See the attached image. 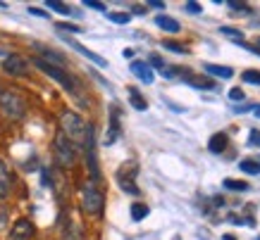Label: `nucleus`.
<instances>
[{
	"label": "nucleus",
	"mask_w": 260,
	"mask_h": 240,
	"mask_svg": "<svg viewBox=\"0 0 260 240\" xmlns=\"http://www.w3.org/2000/svg\"><path fill=\"white\" fill-rule=\"evenodd\" d=\"M248 145H251V147H260V131H251V133H248Z\"/></svg>",
	"instance_id": "nucleus-28"
},
{
	"label": "nucleus",
	"mask_w": 260,
	"mask_h": 240,
	"mask_svg": "<svg viewBox=\"0 0 260 240\" xmlns=\"http://www.w3.org/2000/svg\"><path fill=\"white\" fill-rule=\"evenodd\" d=\"M150 64H153V67H158L160 71L165 69V62H162V60H160L158 55H153V57H150Z\"/></svg>",
	"instance_id": "nucleus-33"
},
{
	"label": "nucleus",
	"mask_w": 260,
	"mask_h": 240,
	"mask_svg": "<svg viewBox=\"0 0 260 240\" xmlns=\"http://www.w3.org/2000/svg\"><path fill=\"white\" fill-rule=\"evenodd\" d=\"M29 12L36 17H48V12H43V10H39V8H29Z\"/></svg>",
	"instance_id": "nucleus-35"
},
{
	"label": "nucleus",
	"mask_w": 260,
	"mask_h": 240,
	"mask_svg": "<svg viewBox=\"0 0 260 240\" xmlns=\"http://www.w3.org/2000/svg\"><path fill=\"white\" fill-rule=\"evenodd\" d=\"M222 240H237V238H234V235H229V233H227V235H224Z\"/></svg>",
	"instance_id": "nucleus-38"
},
{
	"label": "nucleus",
	"mask_w": 260,
	"mask_h": 240,
	"mask_svg": "<svg viewBox=\"0 0 260 240\" xmlns=\"http://www.w3.org/2000/svg\"><path fill=\"white\" fill-rule=\"evenodd\" d=\"M184 81L191 84L193 88H201V91H215L217 88L215 81H210V78H205V76H193V74H184Z\"/></svg>",
	"instance_id": "nucleus-12"
},
{
	"label": "nucleus",
	"mask_w": 260,
	"mask_h": 240,
	"mask_svg": "<svg viewBox=\"0 0 260 240\" xmlns=\"http://www.w3.org/2000/svg\"><path fill=\"white\" fill-rule=\"evenodd\" d=\"M55 157L62 167H72L74 159H77V147L72 145L62 133H57V138H55Z\"/></svg>",
	"instance_id": "nucleus-5"
},
{
	"label": "nucleus",
	"mask_w": 260,
	"mask_h": 240,
	"mask_svg": "<svg viewBox=\"0 0 260 240\" xmlns=\"http://www.w3.org/2000/svg\"><path fill=\"white\" fill-rule=\"evenodd\" d=\"M81 238H84V235H81V228L77 224L70 226V228H67V233H64V240H81Z\"/></svg>",
	"instance_id": "nucleus-23"
},
{
	"label": "nucleus",
	"mask_w": 260,
	"mask_h": 240,
	"mask_svg": "<svg viewBox=\"0 0 260 240\" xmlns=\"http://www.w3.org/2000/svg\"><path fill=\"white\" fill-rule=\"evenodd\" d=\"M57 31H70V33H79L81 29L74 24H57Z\"/></svg>",
	"instance_id": "nucleus-29"
},
{
	"label": "nucleus",
	"mask_w": 260,
	"mask_h": 240,
	"mask_svg": "<svg viewBox=\"0 0 260 240\" xmlns=\"http://www.w3.org/2000/svg\"><path fill=\"white\" fill-rule=\"evenodd\" d=\"M34 64H36V67H39V69L43 71V74H48L50 78H55V81H57L60 86H62L64 91H70V93H74V91H77V84H74V78H72L64 69H60V67H55V64L43 62L41 57H39V60H36Z\"/></svg>",
	"instance_id": "nucleus-4"
},
{
	"label": "nucleus",
	"mask_w": 260,
	"mask_h": 240,
	"mask_svg": "<svg viewBox=\"0 0 260 240\" xmlns=\"http://www.w3.org/2000/svg\"><path fill=\"white\" fill-rule=\"evenodd\" d=\"M220 31L224 33V36H229V38H234V41H241V38H244V33L239 31V29H232V26H220Z\"/></svg>",
	"instance_id": "nucleus-24"
},
{
	"label": "nucleus",
	"mask_w": 260,
	"mask_h": 240,
	"mask_svg": "<svg viewBox=\"0 0 260 240\" xmlns=\"http://www.w3.org/2000/svg\"><path fill=\"white\" fill-rule=\"evenodd\" d=\"M64 43H67V46H72V48H74V50H77V53H79V55H84V57H88V60H91V62L101 64V67H108V62H105V60H103L101 55L91 53V50H88L86 46H81V43H77V41H72V38H64Z\"/></svg>",
	"instance_id": "nucleus-10"
},
{
	"label": "nucleus",
	"mask_w": 260,
	"mask_h": 240,
	"mask_svg": "<svg viewBox=\"0 0 260 240\" xmlns=\"http://www.w3.org/2000/svg\"><path fill=\"white\" fill-rule=\"evenodd\" d=\"M227 190H248V183L246 181H239V178H224L222 181Z\"/></svg>",
	"instance_id": "nucleus-19"
},
{
	"label": "nucleus",
	"mask_w": 260,
	"mask_h": 240,
	"mask_svg": "<svg viewBox=\"0 0 260 240\" xmlns=\"http://www.w3.org/2000/svg\"><path fill=\"white\" fill-rule=\"evenodd\" d=\"M103 202H105V197H103L101 188L95 186L93 181H88L86 186H84V190H81V207H84V212L86 214H101L103 212Z\"/></svg>",
	"instance_id": "nucleus-3"
},
{
	"label": "nucleus",
	"mask_w": 260,
	"mask_h": 240,
	"mask_svg": "<svg viewBox=\"0 0 260 240\" xmlns=\"http://www.w3.org/2000/svg\"><path fill=\"white\" fill-rule=\"evenodd\" d=\"M241 78H244L246 84H255V86H260V71H258V69H246L244 74H241Z\"/></svg>",
	"instance_id": "nucleus-21"
},
{
	"label": "nucleus",
	"mask_w": 260,
	"mask_h": 240,
	"mask_svg": "<svg viewBox=\"0 0 260 240\" xmlns=\"http://www.w3.org/2000/svg\"><path fill=\"white\" fill-rule=\"evenodd\" d=\"M229 5V10H237V15L241 12V15H248L251 12V8L246 5V3H237V0H232V3H227Z\"/></svg>",
	"instance_id": "nucleus-25"
},
{
	"label": "nucleus",
	"mask_w": 260,
	"mask_h": 240,
	"mask_svg": "<svg viewBox=\"0 0 260 240\" xmlns=\"http://www.w3.org/2000/svg\"><path fill=\"white\" fill-rule=\"evenodd\" d=\"M84 5H86V8H91V10H98V12H105V5H103V3H98V0H86Z\"/></svg>",
	"instance_id": "nucleus-31"
},
{
	"label": "nucleus",
	"mask_w": 260,
	"mask_h": 240,
	"mask_svg": "<svg viewBox=\"0 0 260 240\" xmlns=\"http://www.w3.org/2000/svg\"><path fill=\"white\" fill-rule=\"evenodd\" d=\"M155 24H158L162 31H170V33H177V31H179V22H177V19H172V17H167V15L155 17Z\"/></svg>",
	"instance_id": "nucleus-14"
},
{
	"label": "nucleus",
	"mask_w": 260,
	"mask_h": 240,
	"mask_svg": "<svg viewBox=\"0 0 260 240\" xmlns=\"http://www.w3.org/2000/svg\"><path fill=\"white\" fill-rule=\"evenodd\" d=\"M0 112L8 116V119L17 122L26 112V100L17 91H12V88H3L0 91Z\"/></svg>",
	"instance_id": "nucleus-2"
},
{
	"label": "nucleus",
	"mask_w": 260,
	"mask_h": 240,
	"mask_svg": "<svg viewBox=\"0 0 260 240\" xmlns=\"http://www.w3.org/2000/svg\"><path fill=\"white\" fill-rule=\"evenodd\" d=\"M136 164L134 162H126L124 164V169L117 174V181H119V188L124 190V193L129 195H139V188L134 186V176H136Z\"/></svg>",
	"instance_id": "nucleus-6"
},
{
	"label": "nucleus",
	"mask_w": 260,
	"mask_h": 240,
	"mask_svg": "<svg viewBox=\"0 0 260 240\" xmlns=\"http://www.w3.org/2000/svg\"><path fill=\"white\" fill-rule=\"evenodd\" d=\"M184 10H186L189 15H201V12H203V5H201V3H193V0H189V3L184 5Z\"/></svg>",
	"instance_id": "nucleus-27"
},
{
	"label": "nucleus",
	"mask_w": 260,
	"mask_h": 240,
	"mask_svg": "<svg viewBox=\"0 0 260 240\" xmlns=\"http://www.w3.org/2000/svg\"><path fill=\"white\" fill-rule=\"evenodd\" d=\"M229 98H232V100H244V91H241V88H232V91H229Z\"/></svg>",
	"instance_id": "nucleus-32"
},
{
	"label": "nucleus",
	"mask_w": 260,
	"mask_h": 240,
	"mask_svg": "<svg viewBox=\"0 0 260 240\" xmlns=\"http://www.w3.org/2000/svg\"><path fill=\"white\" fill-rule=\"evenodd\" d=\"M119 136V119H117V109H110V133L105 138V145H110L112 140Z\"/></svg>",
	"instance_id": "nucleus-16"
},
{
	"label": "nucleus",
	"mask_w": 260,
	"mask_h": 240,
	"mask_svg": "<svg viewBox=\"0 0 260 240\" xmlns=\"http://www.w3.org/2000/svg\"><path fill=\"white\" fill-rule=\"evenodd\" d=\"M239 167H241V171H246V174H260V164L255 162V159H244Z\"/></svg>",
	"instance_id": "nucleus-20"
},
{
	"label": "nucleus",
	"mask_w": 260,
	"mask_h": 240,
	"mask_svg": "<svg viewBox=\"0 0 260 240\" xmlns=\"http://www.w3.org/2000/svg\"><path fill=\"white\" fill-rule=\"evenodd\" d=\"M34 235V224L29 219H19L15 221L12 231H10V240H29Z\"/></svg>",
	"instance_id": "nucleus-8"
},
{
	"label": "nucleus",
	"mask_w": 260,
	"mask_h": 240,
	"mask_svg": "<svg viewBox=\"0 0 260 240\" xmlns=\"http://www.w3.org/2000/svg\"><path fill=\"white\" fill-rule=\"evenodd\" d=\"M48 8L55 10V12H60V15H74V12H72L64 3H57V0H48Z\"/></svg>",
	"instance_id": "nucleus-22"
},
{
	"label": "nucleus",
	"mask_w": 260,
	"mask_h": 240,
	"mask_svg": "<svg viewBox=\"0 0 260 240\" xmlns=\"http://www.w3.org/2000/svg\"><path fill=\"white\" fill-rule=\"evenodd\" d=\"M148 5L150 8H155V10H165V3H160V0H150Z\"/></svg>",
	"instance_id": "nucleus-34"
},
{
	"label": "nucleus",
	"mask_w": 260,
	"mask_h": 240,
	"mask_svg": "<svg viewBox=\"0 0 260 240\" xmlns=\"http://www.w3.org/2000/svg\"><path fill=\"white\" fill-rule=\"evenodd\" d=\"M132 71H134L136 78H141L143 84H153V69L148 67V62H143V60H134V62H132Z\"/></svg>",
	"instance_id": "nucleus-9"
},
{
	"label": "nucleus",
	"mask_w": 260,
	"mask_h": 240,
	"mask_svg": "<svg viewBox=\"0 0 260 240\" xmlns=\"http://www.w3.org/2000/svg\"><path fill=\"white\" fill-rule=\"evenodd\" d=\"M3 69L8 71L10 76H24L26 74V60L22 55H8L5 62H3Z\"/></svg>",
	"instance_id": "nucleus-7"
},
{
	"label": "nucleus",
	"mask_w": 260,
	"mask_h": 240,
	"mask_svg": "<svg viewBox=\"0 0 260 240\" xmlns=\"http://www.w3.org/2000/svg\"><path fill=\"white\" fill-rule=\"evenodd\" d=\"M258 48H260V36H258Z\"/></svg>",
	"instance_id": "nucleus-39"
},
{
	"label": "nucleus",
	"mask_w": 260,
	"mask_h": 240,
	"mask_svg": "<svg viewBox=\"0 0 260 240\" xmlns=\"http://www.w3.org/2000/svg\"><path fill=\"white\" fill-rule=\"evenodd\" d=\"M10 188H12V174H10L8 164L0 159V197H8Z\"/></svg>",
	"instance_id": "nucleus-11"
},
{
	"label": "nucleus",
	"mask_w": 260,
	"mask_h": 240,
	"mask_svg": "<svg viewBox=\"0 0 260 240\" xmlns=\"http://www.w3.org/2000/svg\"><path fill=\"white\" fill-rule=\"evenodd\" d=\"M253 114L260 116V105H255V107H253Z\"/></svg>",
	"instance_id": "nucleus-37"
},
{
	"label": "nucleus",
	"mask_w": 260,
	"mask_h": 240,
	"mask_svg": "<svg viewBox=\"0 0 260 240\" xmlns=\"http://www.w3.org/2000/svg\"><path fill=\"white\" fill-rule=\"evenodd\" d=\"M108 17H110L115 24H126V22H129V15H117V12H110Z\"/></svg>",
	"instance_id": "nucleus-30"
},
{
	"label": "nucleus",
	"mask_w": 260,
	"mask_h": 240,
	"mask_svg": "<svg viewBox=\"0 0 260 240\" xmlns=\"http://www.w3.org/2000/svg\"><path fill=\"white\" fill-rule=\"evenodd\" d=\"M60 126H62V136L70 140L72 145L77 147H84L86 145V131H88V124L81 119L77 112H62L60 116Z\"/></svg>",
	"instance_id": "nucleus-1"
},
{
	"label": "nucleus",
	"mask_w": 260,
	"mask_h": 240,
	"mask_svg": "<svg viewBox=\"0 0 260 240\" xmlns=\"http://www.w3.org/2000/svg\"><path fill=\"white\" fill-rule=\"evenodd\" d=\"M146 217H148V207H146L143 202H134V205H132V219H134V221H143Z\"/></svg>",
	"instance_id": "nucleus-17"
},
{
	"label": "nucleus",
	"mask_w": 260,
	"mask_h": 240,
	"mask_svg": "<svg viewBox=\"0 0 260 240\" xmlns=\"http://www.w3.org/2000/svg\"><path fill=\"white\" fill-rule=\"evenodd\" d=\"M224 147H227V133H215L213 138L208 140V150L210 152H224Z\"/></svg>",
	"instance_id": "nucleus-13"
},
{
	"label": "nucleus",
	"mask_w": 260,
	"mask_h": 240,
	"mask_svg": "<svg viewBox=\"0 0 260 240\" xmlns=\"http://www.w3.org/2000/svg\"><path fill=\"white\" fill-rule=\"evenodd\" d=\"M162 48L172 50V53H189V50L181 46V43H174V41H162Z\"/></svg>",
	"instance_id": "nucleus-26"
},
{
	"label": "nucleus",
	"mask_w": 260,
	"mask_h": 240,
	"mask_svg": "<svg viewBox=\"0 0 260 240\" xmlns=\"http://www.w3.org/2000/svg\"><path fill=\"white\" fill-rule=\"evenodd\" d=\"M129 100H132V105H134L136 109H148V102L143 100L141 95H139V91H136V88H132V91H129Z\"/></svg>",
	"instance_id": "nucleus-18"
},
{
	"label": "nucleus",
	"mask_w": 260,
	"mask_h": 240,
	"mask_svg": "<svg viewBox=\"0 0 260 240\" xmlns=\"http://www.w3.org/2000/svg\"><path fill=\"white\" fill-rule=\"evenodd\" d=\"M134 15H146V8H141V5H134Z\"/></svg>",
	"instance_id": "nucleus-36"
},
{
	"label": "nucleus",
	"mask_w": 260,
	"mask_h": 240,
	"mask_svg": "<svg viewBox=\"0 0 260 240\" xmlns=\"http://www.w3.org/2000/svg\"><path fill=\"white\" fill-rule=\"evenodd\" d=\"M208 74H213V76H220V78H232L234 76V69H229V67H222V64H205L203 67Z\"/></svg>",
	"instance_id": "nucleus-15"
}]
</instances>
